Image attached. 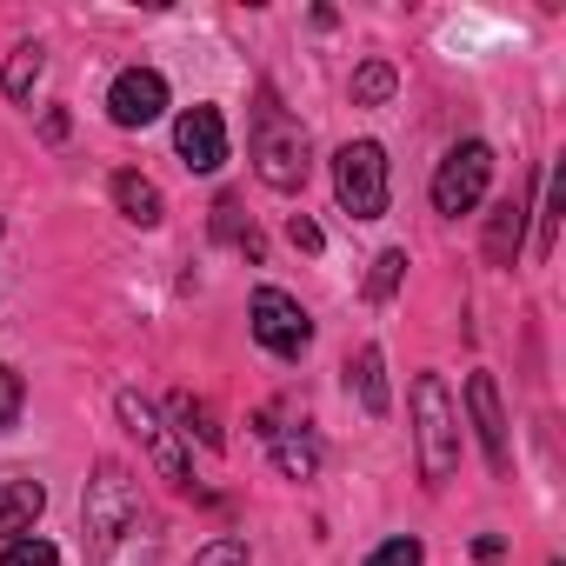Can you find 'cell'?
<instances>
[{
  "instance_id": "cell-1",
  "label": "cell",
  "mask_w": 566,
  "mask_h": 566,
  "mask_svg": "<svg viewBox=\"0 0 566 566\" xmlns=\"http://www.w3.org/2000/svg\"><path fill=\"white\" fill-rule=\"evenodd\" d=\"M87 546H94V566H154L160 559V533H154V513L140 506V486L127 467L101 460L94 480H87Z\"/></svg>"
},
{
  "instance_id": "cell-2",
  "label": "cell",
  "mask_w": 566,
  "mask_h": 566,
  "mask_svg": "<svg viewBox=\"0 0 566 566\" xmlns=\"http://www.w3.org/2000/svg\"><path fill=\"white\" fill-rule=\"evenodd\" d=\"M307 127L273 101V87H260V107H253V174L273 187V193H294L307 187Z\"/></svg>"
},
{
  "instance_id": "cell-3",
  "label": "cell",
  "mask_w": 566,
  "mask_h": 566,
  "mask_svg": "<svg viewBox=\"0 0 566 566\" xmlns=\"http://www.w3.org/2000/svg\"><path fill=\"white\" fill-rule=\"evenodd\" d=\"M413 440H420V480L447 486L453 467H460V407H453L440 374L413 380Z\"/></svg>"
},
{
  "instance_id": "cell-4",
  "label": "cell",
  "mask_w": 566,
  "mask_h": 566,
  "mask_svg": "<svg viewBox=\"0 0 566 566\" xmlns=\"http://www.w3.org/2000/svg\"><path fill=\"white\" fill-rule=\"evenodd\" d=\"M334 193L354 220H380L387 213V154L374 140H347L334 154Z\"/></svg>"
},
{
  "instance_id": "cell-5",
  "label": "cell",
  "mask_w": 566,
  "mask_h": 566,
  "mask_svg": "<svg viewBox=\"0 0 566 566\" xmlns=\"http://www.w3.org/2000/svg\"><path fill=\"white\" fill-rule=\"evenodd\" d=\"M247 321H253V340H260L273 360H301V354L314 347V321H307V307H301L294 294H280V287H260L253 307H247Z\"/></svg>"
},
{
  "instance_id": "cell-6",
  "label": "cell",
  "mask_w": 566,
  "mask_h": 566,
  "mask_svg": "<svg viewBox=\"0 0 566 566\" xmlns=\"http://www.w3.org/2000/svg\"><path fill=\"white\" fill-rule=\"evenodd\" d=\"M486 180H493V147H486V140H460V147L440 160V174H433V207H440L447 220H460V213L480 207Z\"/></svg>"
},
{
  "instance_id": "cell-7",
  "label": "cell",
  "mask_w": 566,
  "mask_h": 566,
  "mask_svg": "<svg viewBox=\"0 0 566 566\" xmlns=\"http://www.w3.org/2000/svg\"><path fill=\"white\" fill-rule=\"evenodd\" d=\"M107 114H114V127H154L160 114H167V81L154 74V67H127V74H114V87H107Z\"/></svg>"
},
{
  "instance_id": "cell-8",
  "label": "cell",
  "mask_w": 566,
  "mask_h": 566,
  "mask_svg": "<svg viewBox=\"0 0 566 566\" xmlns=\"http://www.w3.org/2000/svg\"><path fill=\"white\" fill-rule=\"evenodd\" d=\"M120 420H127V433L154 453V467H160V480H174V486H187L193 480V467H187V453H180V440L160 427V413L140 400V394H120Z\"/></svg>"
},
{
  "instance_id": "cell-9",
  "label": "cell",
  "mask_w": 566,
  "mask_h": 566,
  "mask_svg": "<svg viewBox=\"0 0 566 566\" xmlns=\"http://www.w3.org/2000/svg\"><path fill=\"white\" fill-rule=\"evenodd\" d=\"M174 147H180V160L193 174H213L227 160V120H220V107H187L174 120Z\"/></svg>"
},
{
  "instance_id": "cell-10",
  "label": "cell",
  "mask_w": 566,
  "mask_h": 566,
  "mask_svg": "<svg viewBox=\"0 0 566 566\" xmlns=\"http://www.w3.org/2000/svg\"><path fill=\"white\" fill-rule=\"evenodd\" d=\"M467 413H473V427H480L486 467L506 473V467H513V447H506V413H500V387H493V374H473V380H467Z\"/></svg>"
},
{
  "instance_id": "cell-11",
  "label": "cell",
  "mask_w": 566,
  "mask_h": 566,
  "mask_svg": "<svg viewBox=\"0 0 566 566\" xmlns=\"http://www.w3.org/2000/svg\"><path fill=\"white\" fill-rule=\"evenodd\" d=\"M41 506H48V486H41V480L0 467V539H21V533L41 520Z\"/></svg>"
},
{
  "instance_id": "cell-12",
  "label": "cell",
  "mask_w": 566,
  "mask_h": 566,
  "mask_svg": "<svg viewBox=\"0 0 566 566\" xmlns=\"http://www.w3.org/2000/svg\"><path fill=\"white\" fill-rule=\"evenodd\" d=\"M260 433L273 440V460H280V473H287V480H307L321 467V440L314 433H287V427H260Z\"/></svg>"
},
{
  "instance_id": "cell-13",
  "label": "cell",
  "mask_w": 566,
  "mask_h": 566,
  "mask_svg": "<svg viewBox=\"0 0 566 566\" xmlns=\"http://www.w3.org/2000/svg\"><path fill=\"white\" fill-rule=\"evenodd\" d=\"M114 200H120V213H127L134 227H160V213H167L160 187L140 180V174H114Z\"/></svg>"
},
{
  "instance_id": "cell-14",
  "label": "cell",
  "mask_w": 566,
  "mask_h": 566,
  "mask_svg": "<svg viewBox=\"0 0 566 566\" xmlns=\"http://www.w3.org/2000/svg\"><path fill=\"white\" fill-rule=\"evenodd\" d=\"M347 387H360V407L367 413H387V360H380V347H360L347 360Z\"/></svg>"
},
{
  "instance_id": "cell-15",
  "label": "cell",
  "mask_w": 566,
  "mask_h": 566,
  "mask_svg": "<svg viewBox=\"0 0 566 566\" xmlns=\"http://www.w3.org/2000/svg\"><path fill=\"white\" fill-rule=\"evenodd\" d=\"M520 213H526V200H513V193H506V200L493 207V227H486V253H493L500 266H506V260L520 253V227H526Z\"/></svg>"
},
{
  "instance_id": "cell-16",
  "label": "cell",
  "mask_w": 566,
  "mask_h": 566,
  "mask_svg": "<svg viewBox=\"0 0 566 566\" xmlns=\"http://www.w3.org/2000/svg\"><path fill=\"white\" fill-rule=\"evenodd\" d=\"M213 233L227 240V247H240L247 260H260V233H253V220L240 213V200L227 193V200H213Z\"/></svg>"
},
{
  "instance_id": "cell-17",
  "label": "cell",
  "mask_w": 566,
  "mask_h": 566,
  "mask_svg": "<svg viewBox=\"0 0 566 566\" xmlns=\"http://www.w3.org/2000/svg\"><path fill=\"white\" fill-rule=\"evenodd\" d=\"M167 407H174L180 433H193V440H200V447H213V453L227 447V440H220V427H213V407H207V400H193V394H174Z\"/></svg>"
},
{
  "instance_id": "cell-18",
  "label": "cell",
  "mask_w": 566,
  "mask_h": 566,
  "mask_svg": "<svg viewBox=\"0 0 566 566\" xmlns=\"http://www.w3.org/2000/svg\"><path fill=\"white\" fill-rule=\"evenodd\" d=\"M0 566H61V546H54V539H41V533H21V539H8Z\"/></svg>"
},
{
  "instance_id": "cell-19",
  "label": "cell",
  "mask_w": 566,
  "mask_h": 566,
  "mask_svg": "<svg viewBox=\"0 0 566 566\" xmlns=\"http://www.w3.org/2000/svg\"><path fill=\"white\" fill-rule=\"evenodd\" d=\"M41 67H48V61H41V48H14V61H8V94H14V101H28V94H34V81H41Z\"/></svg>"
},
{
  "instance_id": "cell-20",
  "label": "cell",
  "mask_w": 566,
  "mask_h": 566,
  "mask_svg": "<svg viewBox=\"0 0 566 566\" xmlns=\"http://www.w3.org/2000/svg\"><path fill=\"white\" fill-rule=\"evenodd\" d=\"M387 94H394V67H387V61H367V67L354 74V101H360V107H380Z\"/></svg>"
},
{
  "instance_id": "cell-21",
  "label": "cell",
  "mask_w": 566,
  "mask_h": 566,
  "mask_svg": "<svg viewBox=\"0 0 566 566\" xmlns=\"http://www.w3.org/2000/svg\"><path fill=\"white\" fill-rule=\"evenodd\" d=\"M400 273H407V253H400V247H387V253L374 260V280H367V294H374V301H394Z\"/></svg>"
},
{
  "instance_id": "cell-22",
  "label": "cell",
  "mask_w": 566,
  "mask_h": 566,
  "mask_svg": "<svg viewBox=\"0 0 566 566\" xmlns=\"http://www.w3.org/2000/svg\"><path fill=\"white\" fill-rule=\"evenodd\" d=\"M193 566H253V553H247V539H213L193 553Z\"/></svg>"
},
{
  "instance_id": "cell-23",
  "label": "cell",
  "mask_w": 566,
  "mask_h": 566,
  "mask_svg": "<svg viewBox=\"0 0 566 566\" xmlns=\"http://www.w3.org/2000/svg\"><path fill=\"white\" fill-rule=\"evenodd\" d=\"M21 400H28L21 374H14V367H0V433H8V427L21 420Z\"/></svg>"
},
{
  "instance_id": "cell-24",
  "label": "cell",
  "mask_w": 566,
  "mask_h": 566,
  "mask_svg": "<svg viewBox=\"0 0 566 566\" xmlns=\"http://www.w3.org/2000/svg\"><path fill=\"white\" fill-rule=\"evenodd\" d=\"M367 566H420V539H407V533H400V539L374 546V553H367Z\"/></svg>"
},
{
  "instance_id": "cell-25",
  "label": "cell",
  "mask_w": 566,
  "mask_h": 566,
  "mask_svg": "<svg viewBox=\"0 0 566 566\" xmlns=\"http://www.w3.org/2000/svg\"><path fill=\"white\" fill-rule=\"evenodd\" d=\"M287 233H294V247H301V253H321V247H327V240H321V227H314L307 213H294V227H287Z\"/></svg>"
},
{
  "instance_id": "cell-26",
  "label": "cell",
  "mask_w": 566,
  "mask_h": 566,
  "mask_svg": "<svg viewBox=\"0 0 566 566\" xmlns=\"http://www.w3.org/2000/svg\"><path fill=\"white\" fill-rule=\"evenodd\" d=\"M473 559L500 566V559H506V539H500V533H480V539H473Z\"/></svg>"
}]
</instances>
